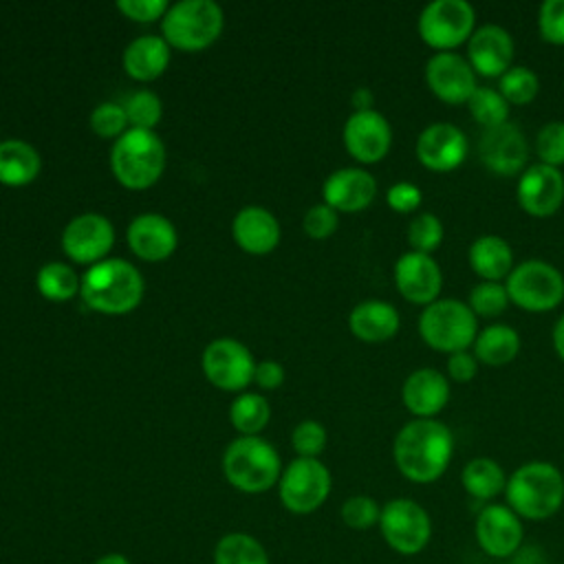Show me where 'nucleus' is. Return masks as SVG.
I'll use <instances>...</instances> for the list:
<instances>
[{"mask_svg":"<svg viewBox=\"0 0 564 564\" xmlns=\"http://www.w3.org/2000/svg\"><path fill=\"white\" fill-rule=\"evenodd\" d=\"M401 399L416 419H434L447 405L449 383L436 368H416L405 377Z\"/></svg>","mask_w":564,"mask_h":564,"instance_id":"b1692460","label":"nucleus"},{"mask_svg":"<svg viewBox=\"0 0 564 564\" xmlns=\"http://www.w3.org/2000/svg\"><path fill=\"white\" fill-rule=\"evenodd\" d=\"M425 82L430 90L447 104H467L471 93L478 88L469 59L452 51H438L427 59Z\"/></svg>","mask_w":564,"mask_h":564,"instance_id":"2eb2a0df","label":"nucleus"},{"mask_svg":"<svg viewBox=\"0 0 564 564\" xmlns=\"http://www.w3.org/2000/svg\"><path fill=\"white\" fill-rule=\"evenodd\" d=\"M337 212L326 205V203H319V205H313L308 207V212L304 214L302 218V227L304 231L311 236V238H328L335 229H337Z\"/></svg>","mask_w":564,"mask_h":564,"instance_id":"a18cd8bd","label":"nucleus"},{"mask_svg":"<svg viewBox=\"0 0 564 564\" xmlns=\"http://www.w3.org/2000/svg\"><path fill=\"white\" fill-rule=\"evenodd\" d=\"M478 154L485 167L500 176L518 174L529 159V143L516 123L485 128L478 141Z\"/></svg>","mask_w":564,"mask_h":564,"instance_id":"4468645a","label":"nucleus"},{"mask_svg":"<svg viewBox=\"0 0 564 564\" xmlns=\"http://www.w3.org/2000/svg\"><path fill=\"white\" fill-rule=\"evenodd\" d=\"M95 564H132V562L121 553H106Z\"/></svg>","mask_w":564,"mask_h":564,"instance_id":"864d4df0","label":"nucleus"},{"mask_svg":"<svg viewBox=\"0 0 564 564\" xmlns=\"http://www.w3.org/2000/svg\"><path fill=\"white\" fill-rule=\"evenodd\" d=\"M507 507L527 520H546L560 511L564 502V476L544 460L520 465L505 487Z\"/></svg>","mask_w":564,"mask_h":564,"instance_id":"7ed1b4c3","label":"nucleus"},{"mask_svg":"<svg viewBox=\"0 0 564 564\" xmlns=\"http://www.w3.org/2000/svg\"><path fill=\"white\" fill-rule=\"evenodd\" d=\"M79 293L93 311L121 315L141 302L143 278L139 269L123 258L99 260L82 275Z\"/></svg>","mask_w":564,"mask_h":564,"instance_id":"f03ea898","label":"nucleus"},{"mask_svg":"<svg viewBox=\"0 0 564 564\" xmlns=\"http://www.w3.org/2000/svg\"><path fill=\"white\" fill-rule=\"evenodd\" d=\"M42 161L37 150L22 139L0 141V183L20 187L40 174Z\"/></svg>","mask_w":564,"mask_h":564,"instance_id":"c85d7f7f","label":"nucleus"},{"mask_svg":"<svg viewBox=\"0 0 564 564\" xmlns=\"http://www.w3.org/2000/svg\"><path fill=\"white\" fill-rule=\"evenodd\" d=\"M392 143L388 119L372 110H357L344 123V145L350 156L361 163L381 161Z\"/></svg>","mask_w":564,"mask_h":564,"instance_id":"dca6fc26","label":"nucleus"},{"mask_svg":"<svg viewBox=\"0 0 564 564\" xmlns=\"http://www.w3.org/2000/svg\"><path fill=\"white\" fill-rule=\"evenodd\" d=\"M117 9L137 22H152L156 18H163L170 9L165 0H119Z\"/></svg>","mask_w":564,"mask_h":564,"instance_id":"49530a36","label":"nucleus"},{"mask_svg":"<svg viewBox=\"0 0 564 564\" xmlns=\"http://www.w3.org/2000/svg\"><path fill=\"white\" fill-rule=\"evenodd\" d=\"M476 372H478V359L471 352L458 350L447 357V375L454 381H471Z\"/></svg>","mask_w":564,"mask_h":564,"instance_id":"09e8293b","label":"nucleus"},{"mask_svg":"<svg viewBox=\"0 0 564 564\" xmlns=\"http://www.w3.org/2000/svg\"><path fill=\"white\" fill-rule=\"evenodd\" d=\"M498 90L507 99V104L522 106L538 95L540 79L529 66H511L507 73L500 75Z\"/></svg>","mask_w":564,"mask_h":564,"instance_id":"c9c22d12","label":"nucleus"},{"mask_svg":"<svg viewBox=\"0 0 564 564\" xmlns=\"http://www.w3.org/2000/svg\"><path fill=\"white\" fill-rule=\"evenodd\" d=\"M379 529L386 544L401 555H416L425 549L432 535L427 511L410 498H394L386 502V507H381Z\"/></svg>","mask_w":564,"mask_h":564,"instance_id":"9b49d317","label":"nucleus"},{"mask_svg":"<svg viewBox=\"0 0 564 564\" xmlns=\"http://www.w3.org/2000/svg\"><path fill=\"white\" fill-rule=\"evenodd\" d=\"M553 346H555V352L560 355V359H564V315L557 319V324L553 328Z\"/></svg>","mask_w":564,"mask_h":564,"instance_id":"603ef678","label":"nucleus"},{"mask_svg":"<svg viewBox=\"0 0 564 564\" xmlns=\"http://www.w3.org/2000/svg\"><path fill=\"white\" fill-rule=\"evenodd\" d=\"M467 57L474 73L500 77L511 68L513 37L500 24H482L467 40Z\"/></svg>","mask_w":564,"mask_h":564,"instance_id":"aec40b11","label":"nucleus"},{"mask_svg":"<svg viewBox=\"0 0 564 564\" xmlns=\"http://www.w3.org/2000/svg\"><path fill=\"white\" fill-rule=\"evenodd\" d=\"M443 240V223L430 214V212H419L410 225H408V242L412 245V251L421 253H432Z\"/></svg>","mask_w":564,"mask_h":564,"instance_id":"4c0bfd02","label":"nucleus"},{"mask_svg":"<svg viewBox=\"0 0 564 564\" xmlns=\"http://www.w3.org/2000/svg\"><path fill=\"white\" fill-rule=\"evenodd\" d=\"M115 242V229L101 214L86 212L75 216L62 231V247L73 262L95 264Z\"/></svg>","mask_w":564,"mask_h":564,"instance_id":"ddd939ff","label":"nucleus"},{"mask_svg":"<svg viewBox=\"0 0 564 564\" xmlns=\"http://www.w3.org/2000/svg\"><path fill=\"white\" fill-rule=\"evenodd\" d=\"M516 192L518 203L527 214L544 218L555 214L564 200V176L560 167L533 163L522 170Z\"/></svg>","mask_w":564,"mask_h":564,"instance_id":"f3484780","label":"nucleus"},{"mask_svg":"<svg viewBox=\"0 0 564 564\" xmlns=\"http://www.w3.org/2000/svg\"><path fill=\"white\" fill-rule=\"evenodd\" d=\"M350 104L355 106V112L357 110H372V93L368 88H357L350 97Z\"/></svg>","mask_w":564,"mask_h":564,"instance_id":"3c124183","label":"nucleus"},{"mask_svg":"<svg viewBox=\"0 0 564 564\" xmlns=\"http://www.w3.org/2000/svg\"><path fill=\"white\" fill-rule=\"evenodd\" d=\"M399 293L414 304H432L443 286V273L430 253L408 251L394 264Z\"/></svg>","mask_w":564,"mask_h":564,"instance_id":"6ab92c4d","label":"nucleus"},{"mask_svg":"<svg viewBox=\"0 0 564 564\" xmlns=\"http://www.w3.org/2000/svg\"><path fill=\"white\" fill-rule=\"evenodd\" d=\"M35 284H37V291L46 300L66 302L79 291L82 280L77 278L73 267L62 264V262H46L44 267H40V271L35 275Z\"/></svg>","mask_w":564,"mask_h":564,"instance_id":"72a5a7b5","label":"nucleus"},{"mask_svg":"<svg viewBox=\"0 0 564 564\" xmlns=\"http://www.w3.org/2000/svg\"><path fill=\"white\" fill-rule=\"evenodd\" d=\"M223 22V9L214 0H181L165 11L161 31L170 46L200 51L218 40Z\"/></svg>","mask_w":564,"mask_h":564,"instance_id":"423d86ee","label":"nucleus"},{"mask_svg":"<svg viewBox=\"0 0 564 564\" xmlns=\"http://www.w3.org/2000/svg\"><path fill=\"white\" fill-rule=\"evenodd\" d=\"M520 352V337L507 324H491L474 339V357L487 366H505Z\"/></svg>","mask_w":564,"mask_h":564,"instance_id":"c756f323","label":"nucleus"},{"mask_svg":"<svg viewBox=\"0 0 564 564\" xmlns=\"http://www.w3.org/2000/svg\"><path fill=\"white\" fill-rule=\"evenodd\" d=\"M379 516L381 509L379 505L370 498V496H350L344 505H341V520L346 527L364 531L370 529L375 524H379Z\"/></svg>","mask_w":564,"mask_h":564,"instance_id":"79ce46f5","label":"nucleus"},{"mask_svg":"<svg viewBox=\"0 0 564 564\" xmlns=\"http://www.w3.org/2000/svg\"><path fill=\"white\" fill-rule=\"evenodd\" d=\"M231 234L242 251L262 256L278 247L280 225L269 209L260 205H247L234 216Z\"/></svg>","mask_w":564,"mask_h":564,"instance_id":"393cba45","label":"nucleus"},{"mask_svg":"<svg viewBox=\"0 0 564 564\" xmlns=\"http://www.w3.org/2000/svg\"><path fill=\"white\" fill-rule=\"evenodd\" d=\"M540 35L551 44H564V0H544L538 11Z\"/></svg>","mask_w":564,"mask_h":564,"instance_id":"c03bdc74","label":"nucleus"},{"mask_svg":"<svg viewBox=\"0 0 564 564\" xmlns=\"http://www.w3.org/2000/svg\"><path fill=\"white\" fill-rule=\"evenodd\" d=\"M476 540L494 557H507L522 542V522L507 505H487L476 518Z\"/></svg>","mask_w":564,"mask_h":564,"instance_id":"412c9836","label":"nucleus"},{"mask_svg":"<svg viewBox=\"0 0 564 564\" xmlns=\"http://www.w3.org/2000/svg\"><path fill=\"white\" fill-rule=\"evenodd\" d=\"M170 64V44L161 35H141L123 51V68L132 79L152 82Z\"/></svg>","mask_w":564,"mask_h":564,"instance_id":"bb28decb","label":"nucleus"},{"mask_svg":"<svg viewBox=\"0 0 564 564\" xmlns=\"http://www.w3.org/2000/svg\"><path fill=\"white\" fill-rule=\"evenodd\" d=\"M253 357L238 339H214L203 352V372L220 390L238 392L247 388L253 381Z\"/></svg>","mask_w":564,"mask_h":564,"instance_id":"f8f14e48","label":"nucleus"},{"mask_svg":"<svg viewBox=\"0 0 564 564\" xmlns=\"http://www.w3.org/2000/svg\"><path fill=\"white\" fill-rule=\"evenodd\" d=\"M223 471L229 485L245 494H262L280 480V456L260 436H238L223 454Z\"/></svg>","mask_w":564,"mask_h":564,"instance_id":"39448f33","label":"nucleus"},{"mask_svg":"<svg viewBox=\"0 0 564 564\" xmlns=\"http://www.w3.org/2000/svg\"><path fill=\"white\" fill-rule=\"evenodd\" d=\"M322 194L324 203L335 212H359L372 203L377 181L361 167H341L324 181Z\"/></svg>","mask_w":564,"mask_h":564,"instance_id":"5701e85b","label":"nucleus"},{"mask_svg":"<svg viewBox=\"0 0 564 564\" xmlns=\"http://www.w3.org/2000/svg\"><path fill=\"white\" fill-rule=\"evenodd\" d=\"M126 126H128V117H126L123 106H119V104L104 101V104L95 106V110L90 112V128H93V132H97L104 139L121 137Z\"/></svg>","mask_w":564,"mask_h":564,"instance_id":"37998d69","label":"nucleus"},{"mask_svg":"<svg viewBox=\"0 0 564 564\" xmlns=\"http://www.w3.org/2000/svg\"><path fill=\"white\" fill-rule=\"evenodd\" d=\"M509 300L524 311H551L564 300V275L546 260H524L505 280Z\"/></svg>","mask_w":564,"mask_h":564,"instance_id":"6e6552de","label":"nucleus"},{"mask_svg":"<svg viewBox=\"0 0 564 564\" xmlns=\"http://www.w3.org/2000/svg\"><path fill=\"white\" fill-rule=\"evenodd\" d=\"M469 143L465 132L447 121L430 123L416 137V159L434 170V172H449L458 167L467 156Z\"/></svg>","mask_w":564,"mask_h":564,"instance_id":"a211bd4d","label":"nucleus"},{"mask_svg":"<svg viewBox=\"0 0 564 564\" xmlns=\"http://www.w3.org/2000/svg\"><path fill=\"white\" fill-rule=\"evenodd\" d=\"M291 443L297 456L302 458H317L326 447V430L322 423L306 419L300 421L291 432Z\"/></svg>","mask_w":564,"mask_h":564,"instance_id":"a19ab883","label":"nucleus"},{"mask_svg":"<svg viewBox=\"0 0 564 564\" xmlns=\"http://www.w3.org/2000/svg\"><path fill=\"white\" fill-rule=\"evenodd\" d=\"M469 115L482 126V128H494L500 123H507L509 117V104L500 95V90H494L489 86H478L471 97L467 99Z\"/></svg>","mask_w":564,"mask_h":564,"instance_id":"f704fd0d","label":"nucleus"},{"mask_svg":"<svg viewBox=\"0 0 564 564\" xmlns=\"http://www.w3.org/2000/svg\"><path fill=\"white\" fill-rule=\"evenodd\" d=\"M115 178L130 189H145L159 181L165 170V145L154 130L130 128L110 150Z\"/></svg>","mask_w":564,"mask_h":564,"instance_id":"20e7f679","label":"nucleus"},{"mask_svg":"<svg viewBox=\"0 0 564 564\" xmlns=\"http://www.w3.org/2000/svg\"><path fill=\"white\" fill-rule=\"evenodd\" d=\"M460 482H463L465 491L476 500H491L494 496H498L507 487V478H505L502 467L496 460L487 458V456L471 458L463 467Z\"/></svg>","mask_w":564,"mask_h":564,"instance_id":"7c9ffc66","label":"nucleus"},{"mask_svg":"<svg viewBox=\"0 0 564 564\" xmlns=\"http://www.w3.org/2000/svg\"><path fill=\"white\" fill-rule=\"evenodd\" d=\"M535 152L540 163L562 167L564 165V121H549L538 130Z\"/></svg>","mask_w":564,"mask_h":564,"instance_id":"ea45409f","label":"nucleus"},{"mask_svg":"<svg viewBox=\"0 0 564 564\" xmlns=\"http://www.w3.org/2000/svg\"><path fill=\"white\" fill-rule=\"evenodd\" d=\"M469 267L485 282H500L513 269V251L511 245L494 234L480 236L469 245Z\"/></svg>","mask_w":564,"mask_h":564,"instance_id":"cd10ccee","label":"nucleus"},{"mask_svg":"<svg viewBox=\"0 0 564 564\" xmlns=\"http://www.w3.org/2000/svg\"><path fill=\"white\" fill-rule=\"evenodd\" d=\"M476 315L469 304L458 300H434L419 317L421 339L441 352L467 350L476 339Z\"/></svg>","mask_w":564,"mask_h":564,"instance_id":"0eeeda50","label":"nucleus"},{"mask_svg":"<svg viewBox=\"0 0 564 564\" xmlns=\"http://www.w3.org/2000/svg\"><path fill=\"white\" fill-rule=\"evenodd\" d=\"M397 469L412 482H434L447 469L454 454L449 427L436 419H412L392 445Z\"/></svg>","mask_w":564,"mask_h":564,"instance_id":"f257e3e1","label":"nucleus"},{"mask_svg":"<svg viewBox=\"0 0 564 564\" xmlns=\"http://www.w3.org/2000/svg\"><path fill=\"white\" fill-rule=\"evenodd\" d=\"M271 408L269 401L262 394L256 392H242L236 397L229 410L231 425L242 434V436H258L269 423Z\"/></svg>","mask_w":564,"mask_h":564,"instance_id":"473e14b6","label":"nucleus"},{"mask_svg":"<svg viewBox=\"0 0 564 564\" xmlns=\"http://www.w3.org/2000/svg\"><path fill=\"white\" fill-rule=\"evenodd\" d=\"M128 245L134 256L148 262H159L165 260L167 256L174 253L178 236L174 225L154 212L139 214L130 225H128Z\"/></svg>","mask_w":564,"mask_h":564,"instance_id":"4be33fe9","label":"nucleus"},{"mask_svg":"<svg viewBox=\"0 0 564 564\" xmlns=\"http://www.w3.org/2000/svg\"><path fill=\"white\" fill-rule=\"evenodd\" d=\"M476 11L467 0H432L419 15V35L438 51H449L469 40Z\"/></svg>","mask_w":564,"mask_h":564,"instance_id":"9d476101","label":"nucleus"},{"mask_svg":"<svg viewBox=\"0 0 564 564\" xmlns=\"http://www.w3.org/2000/svg\"><path fill=\"white\" fill-rule=\"evenodd\" d=\"M509 293L507 286L500 282H480L469 291V308L474 311V315H482V317H494L500 315L507 304H509Z\"/></svg>","mask_w":564,"mask_h":564,"instance_id":"58836bf2","label":"nucleus"},{"mask_svg":"<svg viewBox=\"0 0 564 564\" xmlns=\"http://www.w3.org/2000/svg\"><path fill=\"white\" fill-rule=\"evenodd\" d=\"M278 491L284 509L300 516L311 513L319 509L330 494V471L317 458L297 456L280 474Z\"/></svg>","mask_w":564,"mask_h":564,"instance_id":"1a4fd4ad","label":"nucleus"},{"mask_svg":"<svg viewBox=\"0 0 564 564\" xmlns=\"http://www.w3.org/2000/svg\"><path fill=\"white\" fill-rule=\"evenodd\" d=\"M214 564H269V555L253 535L234 531L216 542Z\"/></svg>","mask_w":564,"mask_h":564,"instance_id":"2f4dec72","label":"nucleus"},{"mask_svg":"<svg viewBox=\"0 0 564 564\" xmlns=\"http://www.w3.org/2000/svg\"><path fill=\"white\" fill-rule=\"evenodd\" d=\"M348 326L357 339L379 344V341H386L397 335L399 313L388 302L364 300L350 311Z\"/></svg>","mask_w":564,"mask_h":564,"instance_id":"a878e982","label":"nucleus"},{"mask_svg":"<svg viewBox=\"0 0 564 564\" xmlns=\"http://www.w3.org/2000/svg\"><path fill=\"white\" fill-rule=\"evenodd\" d=\"M253 381H256L262 390H275V388H280L282 381H284V368H282V364H278V361H273V359H264V361L256 364Z\"/></svg>","mask_w":564,"mask_h":564,"instance_id":"8fccbe9b","label":"nucleus"},{"mask_svg":"<svg viewBox=\"0 0 564 564\" xmlns=\"http://www.w3.org/2000/svg\"><path fill=\"white\" fill-rule=\"evenodd\" d=\"M386 200L388 205L399 212V214H405V212H414L419 205H421V189L414 185V183H408V181H399L394 185H390L388 194H386Z\"/></svg>","mask_w":564,"mask_h":564,"instance_id":"de8ad7c7","label":"nucleus"},{"mask_svg":"<svg viewBox=\"0 0 564 564\" xmlns=\"http://www.w3.org/2000/svg\"><path fill=\"white\" fill-rule=\"evenodd\" d=\"M128 123H132V128H141V130H152L163 115V106L161 99L152 93V90H137L132 93L126 104H123Z\"/></svg>","mask_w":564,"mask_h":564,"instance_id":"e433bc0d","label":"nucleus"}]
</instances>
